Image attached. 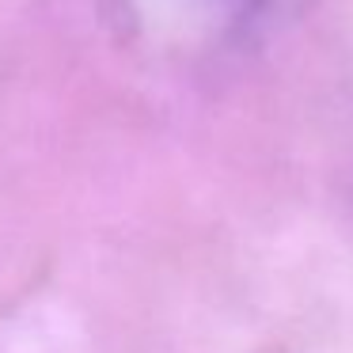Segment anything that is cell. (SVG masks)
Instances as JSON below:
<instances>
[{
	"label": "cell",
	"mask_w": 353,
	"mask_h": 353,
	"mask_svg": "<svg viewBox=\"0 0 353 353\" xmlns=\"http://www.w3.org/2000/svg\"><path fill=\"white\" fill-rule=\"evenodd\" d=\"M224 12H232L236 19H251V16H259L262 8H266L270 0H216Z\"/></svg>",
	"instance_id": "1"
}]
</instances>
